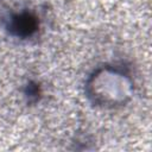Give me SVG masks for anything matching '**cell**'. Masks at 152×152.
I'll use <instances>...</instances> for the list:
<instances>
[{
  "mask_svg": "<svg viewBox=\"0 0 152 152\" xmlns=\"http://www.w3.org/2000/svg\"><path fill=\"white\" fill-rule=\"evenodd\" d=\"M133 86V81L126 71L118 66L104 65L89 76L86 93L89 100L97 106L118 107L132 99Z\"/></svg>",
  "mask_w": 152,
  "mask_h": 152,
  "instance_id": "obj_1",
  "label": "cell"
},
{
  "mask_svg": "<svg viewBox=\"0 0 152 152\" xmlns=\"http://www.w3.org/2000/svg\"><path fill=\"white\" fill-rule=\"evenodd\" d=\"M36 19L31 17L28 13L14 15L10 23V28L17 36H28L31 34V32L36 30Z\"/></svg>",
  "mask_w": 152,
  "mask_h": 152,
  "instance_id": "obj_2",
  "label": "cell"
}]
</instances>
